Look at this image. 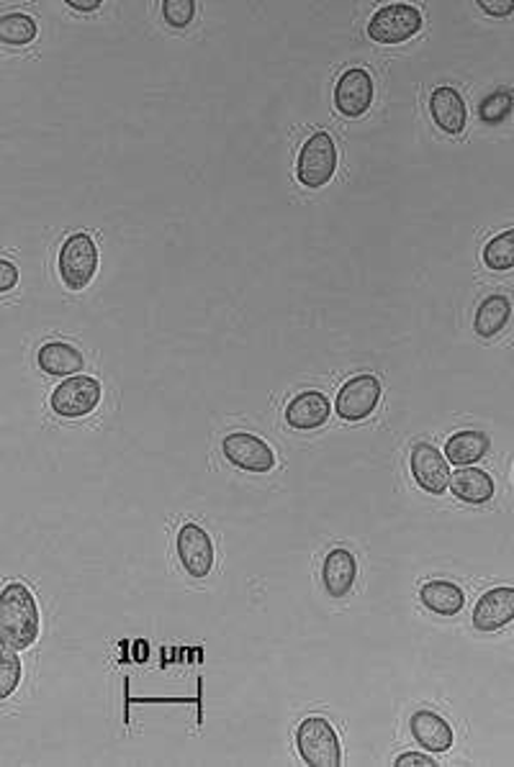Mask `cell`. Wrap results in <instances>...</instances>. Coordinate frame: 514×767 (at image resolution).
<instances>
[{"label": "cell", "instance_id": "6da1fadb", "mask_svg": "<svg viewBox=\"0 0 514 767\" xmlns=\"http://www.w3.org/2000/svg\"><path fill=\"white\" fill-rule=\"evenodd\" d=\"M42 632V614L34 593L24 582H9L0 590V647L24 652Z\"/></svg>", "mask_w": 514, "mask_h": 767}, {"label": "cell", "instance_id": "7a4b0ae2", "mask_svg": "<svg viewBox=\"0 0 514 767\" xmlns=\"http://www.w3.org/2000/svg\"><path fill=\"white\" fill-rule=\"evenodd\" d=\"M296 750L308 767H340L342 747L325 717H308L296 729Z\"/></svg>", "mask_w": 514, "mask_h": 767}, {"label": "cell", "instance_id": "3957f363", "mask_svg": "<svg viewBox=\"0 0 514 767\" xmlns=\"http://www.w3.org/2000/svg\"><path fill=\"white\" fill-rule=\"evenodd\" d=\"M337 169V146L327 131H317L301 146L296 162V177L304 188H325L335 177Z\"/></svg>", "mask_w": 514, "mask_h": 767}, {"label": "cell", "instance_id": "277c9868", "mask_svg": "<svg viewBox=\"0 0 514 767\" xmlns=\"http://www.w3.org/2000/svg\"><path fill=\"white\" fill-rule=\"evenodd\" d=\"M98 272V247L93 236L78 232L65 239L60 249V278L70 291H85Z\"/></svg>", "mask_w": 514, "mask_h": 767}, {"label": "cell", "instance_id": "5b68a950", "mask_svg": "<svg viewBox=\"0 0 514 767\" xmlns=\"http://www.w3.org/2000/svg\"><path fill=\"white\" fill-rule=\"evenodd\" d=\"M103 396L101 382L91 375H70L49 398L51 411L62 418H80L98 409Z\"/></svg>", "mask_w": 514, "mask_h": 767}, {"label": "cell", "instance_id": "8992f818", "mask_svg": "<svg viewBox=\"0 0 514 767\" xmlns=\"http://www.w3.org/2000/svg\"><path fill=\"white\" fill-rule=\"evenodd\" d=\"M422 28L420 9L409 3H388L371 16L369 36L378 44H401Z\"/></svg>", "mask_w": 514, "mask_h": 767}, {"label": "cell", "instance_id": "52a82bcc", "mask_svg": "<svg viewBox=\"0 0 514 767\" xmlns=\"http://www.w3.org/2000/svg\"><path fill=\"white\" fill-rule=\"evenodd\" d=\"M381 401V380L376 375H355L340 388L335 401L337 416L344 422H363Z\"/></svg>", "mask_w": 514, "mask_h": 767}, {"label": "cell", "instance_id": "ba28073f", "mask_svg": "<svg viewBox=\"0 0 514 767\" xmlns=\"http://www.w3.org/2000/svg\"><path fill=\"white\" fill-rule=\"evenodd\" d=\"M409 468L414 475L417 485L430 496H443L451 483V468H447L445 455L437 447H432L430 441H417L411 447Z\"/></svg>", "mask_w": 514, "mask_h": 767}, {"label": "cell", "instance_id": "9c48e42d", "mask_svg": "<svg viewBox=\"0 0 514 767\" xmlns=\"http://www.w3.org/2000/svg\"><path fill=\"white\" fill-rule=\"evenodd\" d=\"M222 452L234 468L245 472H270L276 468V455L266 439L247 432H234L222 441Z\"/></svg>", "mask_w": 514, "mask_h": 767}, {"label": "cell", "instance_id": "30bf717a", "mask_svg": "<svg viewBox=\"0 0 514 767\" xmlns=\"http://www.w3.org/2000/svg\"><path fill=\"white\" fill-rule=\"evenodd\" d=\"M175 547H178L180 565L186 567L190 578H206L214 570V542H211L209 531L198 523H183Z\"/></svg>", "mask_w": 514, "mask_h": 767}, {"label": "cell", "instance_id": "8fae6325", "mask_svg": "<svg viewBox=\"0 0 514 767\" xmlns=\"http://www.w3.org/2000/svg\"><path fill=\"white\" fill-rule=\"evenodd\" d=\"M373 103V78L365 70L352 68L337 80L335 106L342 116L360 118Z\"/></svg>", "mask_w": 514, "mask_h": 767}, {"label": "cell", "instance_id": "7c38bea8", "mask_svg": "<svg viewBox=\"0 0 514 767\" xmlns=\"http://www.w3.org/2000/svg\"><path fill=\"white\" fill-rule=\"evenodd\" d=\"M329 413H332V403L325 393L304 390L285 405V424L296 432H312L329 422Z\"/></svg>", "mask_w": 514, "mask_h": 767}, {"label": "cell", "instance_id": "4fadbf2b", "mask_svg": "<svg viewBox=\"0 0 514 767\" xmlns=\"http://www.w3.org/2000/svg\"><path fill=\"white\" fill-rule=\"evenodd\" d=\"M514 618V588L499 586L481 595L474 609V629L499 632Z\"/></svg>", "mask_w": 514, "mask_h": 767}, {"label": "cell", "instance_id": "5bb4252c", "mask_svg": "<svg viewBox=\"0 0 514 767\" xmlns=\"http://www.w3.org/2000/svg\"><path fill=\"white\" fill-rule=\"evenodd\" d=\"M409 729H411V736H414L424 750L432 752V755H443V752L453 750V742H455L453 727L435 711L411 713Z\"/></svg>", "mask_w": 514, "mask_h": 767}, {"label": "cell", "instance_id": "9a60e30c", "mask_svg": "<svg viewBox=\"0 0 514 767\" xmlns=\"http://www.w3.org/2000/svg\"><path fill=\"white\" fill-rule=\"evenodd\" d=\"M430 114L435 118V123L445 134L458 137L466 129L468 114H466V103H463L460 93L453 91V87H435L430 95Z\"/></svg>", "mask_w": 514, "mask_h": 767}, {"label": "cell", "instance_id": "2e32d148", "mask_svg": "<svg viewBox=\"0 0 514 767\" xmlns=\"http://www.w3.org/2000/svg\"><path fill=\"white\" fill-rule=\"evenodd\" d=\"M355 578H358L355 555L344 547L329 550V555L325 557V565H322V580H325L327 593L332 595V599H344V595L352 590V586H355Z\"/></svg>", "mask_w": 514, "mask_h": 767}, {"label": "cell", "instance_id": "e0dca14e", "mask_svg": "<svg viewBox=\"0 0 514 767\" xmlns=\"http://www.w3.org/2000/svg\"><path fill=\"white\" fill-rule=\"evenodd\" d=\"M447 491H453V496L463 500V504L481 506L494 498L497 485H494V477H491L489 472H483L481 468H460L458 472H453L451 475Z\"/></svg>", "mask_w": 514, "mask_h": 767}, {"label": "cell", "instance_id": "ac0fdd59", "mask_svg": "<svg viewBox=\"0 0 514 767\" xmlns=\"http://www.w3.org/2000/svg\"><path fill=\"white\" fill-rule=\"evenodd\" d=\"M36 363H39L44 373L55 375V378H70V375H78L85 367L83 352H78L68 342L44 344L39 354H36Z\"/></svg>", "mask_w": 514, "mask_h": 767}, {"label": "cell", "instance_id": "d6986e66", "mask_svg": "<svg viewBox=\"0 0 514 767\" xmlns=\"http://www.w3.org/2000/svg\"><path fill=\"white\" fill-rule=\"evenodd\" d=\"M420 599L432 614H440V616H455L460 614L463 606H466V595H463V590L451 580L424 582L420 590Z\"/></svg>", "mask_w": 514, "mask_h": 767}, {"label": "cell", "instance_id": "ffe728a7", "mask_svg": "<svg viewBox=\"0 0 514 767\" xmlns=\"http://www.w3.org/2000/svg\"><path fill=\"white\" fill-rule=\"evenodd\" d=\"M489 452V437L483 432H458L445 441V460L455 468L476 464Z\"/></svg>", "mask_w": 514, "mask_h": 767}, {"label": "cell", "instance_id": "44dd1931", "mask_svg": "<svg viewBox=\"0 0 514 767\" xmlns=\"http://www.w3.org/2000/svg\"><path fill=\"white\" fill-rule=\"evenodd\" d=\"M512 314V304L506 295H489L481 300L479 311L474 316V331L481 339H494L506 327Z\"/></svg>", "mask_w": 514, "mask_h": 767}, {"label": "cell", "instance_id": "7402d4cb", "mask_svg": "<svg viewBox=\"0 0 514 767\" xmlns=\"http://www.w3.org/2000/svg\"><path fill=\"white\" fill-rule=\"evenodd\" d=\"M36 39V21L28 13L13 11L0 16V42L11 47H24Z\"/></svg>", "mask_w": 514, "mask_h": 767}, {"label": "cell", "instance_id": "603a6c76", "mask_svg": "<svg viewBox=\"0 0 514 767\" xmlns=\"http://www.w3.org/2000/svg\"><path fill=\"white\" fill-rule=\"evenodd\" d=\"M483 264H487L489 270H497V272L514 268V232L512 228H506V232L497 234L494 239L487 241V247H483Z\"/></svg>", "mask_w": 514, "mask_h": 767}, {"label": "cell", "instance_id": "cb8c5ba5", "mask_svg": "<svg viewBox=\"0 0 514 767\" xmlns=\"http://www.w3.org/2000/svg\"><path fill=\"white\" fill-rule=\"evenodd\" d=\"M24 677V665H21L19 652L9 647H0V700L11 698Z\"/></svg>", "mask_w": 514, "mask_h": 767}, {"label": "cell", "instance_id": "d4e9b609", "mask_svg": "<svg viewBox=\"0 0 514 767\" xmlns=\"http://www.w3.org/2000/svg\"><path fill=\"white\" fill-rule=\"evenodd\" d=\"M512 114V93L510 91H497L487 95L479 106V116L487 123H502L504 118H510Z\"/></svg>", "mask_w": 514, "mask_h": 767}, {"label": "cell", "instance_id": "484cf974", "mask_svg": "<svg viewBox=\"0 0 514 767\" xmlns=\"http://www.w3.org/2000/svg\"><path fill=\"white\" fill-rule=\"evenodd\" d=\"M163 16L171 26L186 28L196 16V3L194 0H165Z\"/></svg>", "mask_w": 514, "mask_h": 767}, {"label": "cell", "instance_id": "4316f807", "mask_svg": "<svg viewBox=\"0 0 514 767\" xmlns=\"http://www.w3.org/2000/svg\"><path fill=\"white\" fill-rule=\"evenodd\" d=\"M396 767H435L437 763L430 755H422V752H404V755L396 757Z\"/></svg>", "mask_w": 514, "mask_h": 767}, {"label": "cell", "instance_id": "83f0119b", "mask_svg": "<svg viewBox=\"0 0 514 767\" xmlns=\"http://www.w3.org/2000/svg\"><path fill=\"white\" fill-rule=\"evenodd\" d=\"M19 283V270L16 264L9 260H0V293H9Z\"/></svg>", "mask_w": 514, "mask_h": 767}, {"label": "cell", "instance_id": "f1b7e54d", "mask_svg": "<svg viewBox=\"0 0 514 767\" xmlns=\"http://www.w3.org/2000/svg\"><path fill=\"white\" fill-rule=\"evenodd\" d=\"M479 9L487 11L489 16H510L514 11L512 0H479Z\"/></svg>", "mask_w": 514, "mask_h": 767}, {"label": "cell", "instance_id": "f546056e", "mask_svg": "<svg viewBox=\"0 0 514 767\" xmlns=\"http://www.w3.org/2000/svg\"><path fill=\"white\" fill-rule=\"evenodd\" d=\"M68 5L75 11H95L101 9V0H70Z\"/></svg>", "mask_w": 514, "mask_h": 767}]
</instances>
